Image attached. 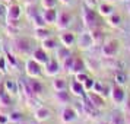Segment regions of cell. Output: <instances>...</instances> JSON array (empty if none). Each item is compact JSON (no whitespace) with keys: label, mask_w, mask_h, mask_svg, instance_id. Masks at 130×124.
<instances>
[{"label":"cell","mask_w":130,"mask_h":124,"mask_svg":"<svg viewBox=\"0 0 130 124\" xmlns=\"http://www.w3.org/2000/svg\"><path fill=\"white\" fill-rule=\"evenodd\" d=\"M72 21H73V16L69 10H60L59 15H57V21H56L57 29L66 31L72 25Z\"/></svg>","instance_id":"obj_3"},{"label":"cell","mask_w":130,"mask_h":124,"mask_svg":"<svg viewBox=\"0 0 130 124\" xmlns=\"http://www.w3.org/2000/svg\"><path fill=\"white\" fill-rule=\"evenodd\" d=\"M98 124H110V123H108V121H100Z\"/></svg>","instance_id":"obj_46"},{"label":"cell","mask_w":130,"mask_h":124,"mask_svg":"<svg viewBox=\"0 0 130 124\" xmlns=\"http://www.w3.org/2000/svg\"><path fill=\"white\" fill-rule=\"evenodd\" d=\"M76 44H77V48L82 50V51L92 48L95 45L94 38H92V34H91V32H82V34L76 38Z\"/></svg>","instance_id":"obj_5"},{"label":"cell","mask_w":130,"mask_h":124,"mask_svg":"<svg viewBox=\"0 0 130 124\" xmlns=\"http://www.w3.org/2000/svg\"><path fill=\"white\" fill-rule=\"evenodd\" d=\"M54 53H56V57L54 59L57 60V61H60V63H63L69 56H72L69 47H66V45H57V48L54 50Z\"/></svg>","instance_id":"obj_19"},{"label":"cell","mask_w":130,"mask_h":124,"mask_svg":"<svg viewBox=\"0 0 130 124\" xmlns=\"http://www.w3.org/2000/svg\"><path fill=\"white\" fill-rule=\"evenodd\" d=\"M86 69V63H85V60L82 57H77L75 56V61H73V69H72V73H80V72H85Z\"/></svg>","instance_id":"obj_24"},{"label":"cell","mask_w":130,"mask_h":124,"mask_svg":"<svg viewBox=\"0 0 130 124\" xmlns=\"http://www.w3.org/2000/svg\"><path fill=\"white\" fill-rule=\"evenodd\" d=\"M60 118H61V121H63L64 124H69V123L75 121V120L77 118V111L73 108V107L64 105V108L61 110V115H60Z\"/></svg>","instance_id":"obj_11"},{"label":"cell","mask_w":130,"mask_h":124,"mask_svg":"<svg viewBox=\"0 0 130 124\" xmlns=\"http://www.w3.org/2000/svg\"><path fill=\"white\" fill-rule=\"evenodd\" d=\"M31 124H42L41 121H37V123H31Z\"/></svg>","instance_id":"obj_47"},{"label":"cell","mask_w":130,"mask_h":124,"mask_svg":"<svg viewBox=\"0 0 130 124\" xmlns=\"http://www.w3.org/2000/svg\"><path fill=\"white\" fill-rule=\"evenodd\" d=\"M88 77L89 76L86 75V72H80V73H76V75H75V79H76L77 82H80V83H85Z\"/></svg>","instance_id":"obj_36"},{"label":"cell","mask_w":130,"mask_h":124,"mask_svg":"<svg viewBox=\"0 0 130 124\" xmlns=\"http://www.w3.org/2000/svg\"><path fill=\"white\" fill-rule=\"evenodd\" d=\"M91 34H92L95 45H102V44H104V41H105V34H104V31H101L100 28H95V29L91 31Z\"/></svg>","instance_id":"obj_25"},{"label":"cell","mask_w":130,"mask_h":124,"mask_svg":"<svg viewBox=\"0 0 130 124\" xmlns=\"http://www.w3.org/2000/svg\"><path fill=\"white\" fill-rule=\"evenodd\" d=\"M0 105L2 107H10L12 105V96L7 95V94L2 95V96H0Z\"/></svg>","instance_id":"obj_33"},{"label":"cell","mask_w":130,"mask_h":124,"mask_svg":"<svg viewBox=\"0 0 130 124\" xmlns=\"http://www.w3.org/2000/svg\"><path fill=\"white\" fill-rule=\"evenodd\" d=\"M5 13V7H3V5L0 3V15H3Z\"/></svg>","instance_id":"obj_43"},{"label":"cell","mask_w":130,"mask_h":124,"mask_svg":"<svg viewBox=\"0 0 130 124\" xmlns=\"http://www.w3.org/2000/svg\"><path fill=\"white\" fill-rule=\"evenodd\" d=\"M41 15L44 18V21H45V24H56L59 12H57L56 7H51V9H44L41 12Z\"/></svg>","instance_id":"obj_20"},{"label":"cell","mask_w":130,"mask_h":124,"mask_svg":"<svg viewBox=\"0 0 130 124\" xmlns=\"http://www.w3.org/2000/svg\"><path fill=\"white\" fill-rule=\"evenodd\" d=\"M54 99L60 105H67V104H70V92H67V89L66 91H56Z\"/></svg>","instance_id":"obj_21"},{"label":"cell","mask_w":130,"mask_h":124,"mask_svg":"<svg viewBox=\"0 0 130 124\" xmlns=\"http://www.w3.org/2000/svg\"><path fill=\"white\" fill-rule=\"evenodd\" d=\"M96 9H98V15L100 16H104V18H108L110 15H112V13L116 12V7L112 6V3H108V2L100 3L96 6Z\"/></svg>","instance_id":"obj_16"},{"label":"cell","mask_w":130,"mask_h":124,"mask_svg":"<svg viewBox=\"0 0 130 124\" xmlns=\"http://www.w3.org/2000/svg\"><path fill=\"white\" fill-rule=\"evenodd\" d=\"M0 42H2V38H0Z\"/></svg>","instance_id":"obj_50"},{"label":"cell","mask_w":130,"mask_h":124,"mask_svg":"<svg viewBox=\"0 0 130 124\" xmlns=\"http://www.w3.org/2000/svg\"><path fill=\"white\" fill-rule=\"evenodd\" d=\"M110 96H111V99H112L114 104H123L127 95H126V92H124L123 86L114 85V86H111V89H110Z\"/></svg>","instance_id":"obj_7"},{"label":"cell","mask_w":130,"mask_h":124,"mask_svg":"<svg viewBox=\"0 0 130 124\" xmlns=\"http://www.w3.org/2000/svg\"><path fill=\"white\" fill-rule=\"evenodd\" d=\"M31 56H32V59L35 60V61H38L40 64L45 66L48 61H50V56H48V53L44 50V48H41V47L35 48V50L32 51V54H31Z\"/></svg>","instance_id":"obj_14"},{"label":"cell","mask_w":130,"mask_h":124,"mask_svg":"<svg viewBox=\"0 0 130 124\" xmlns=\"http://www.w3.org/2000/svg\"><path fill=\"white\" fill-rule=\"evenodd\" d=\"M3 86H5L6 94L10 95V96H15L19 91L18 80H15V79H7V80H5V82H3Z\"/></svg>","instance_id":"obj_18"},{"label":"cell","mask_w":130,"mask_h":124,"mask_svg":"<svg viewBox=\"0 0 130 124\" xmlns=\"http://www.w3.org/2000/svg\"><path fill=\"white\" fill-rule=\"evenodd\" d=\"M57 2L59 0H41V5L44 9H51V7L57 6Z\"/></svg>","instance_id":"obj_34"},{"label":"cell","mask_w":130,"mask_h":124,"mask_svg":"<svg viewBox=\"0 0 130 124\" xmlns=\"http://www.w3.org/2000/svg\"><path fill=\"white\" fill-rule=\"evenodd\" d=\"M5 59H6L7 64H10V66H15V64H16V59H15V56H12V54H7Z\"/></svg>","instance_id":"obj_39"},{"label":"cell","mask_w":130,"mask_h":124,"mask_svg":"<svg viewBox=\"0 0 130 124\" xmlns=\"http://www.w3.org/2000/svg\"><path fill=\"white\" fill-rule=\"evenodd\" d=\"M94 85H95V79H92V77H88V79H86V82L83 83L85 91H86V92H88V91H92V89H94Z\"/></svg>","instance_id":"obj_35"},{"label":"cell","mask_w":130,"mask_h":124,"mask_svg":"<svg viewBox=\"0 0 130 124\" xmlns=\"http://www.w3.org/2000/svg\"><path fill=\"white\" fill-rule=\"evenodd\" d=\"M26 83H28V86H29L31 92L34 94V96L41 95L42 92H44V85H42V82L38 80V77H28V79H26Z\"/></svg>","instance_id":"obj_13"},{"label":"cell","mask_w":130,"mask_h":124,"mask_svg":"<svg viewBox=\"0 0 130 124\" xmlns=\"http://www.w3.org/2000/svg\"><path fill=\"white\" fill-rule=\"evenodd\" d=\"M98 12H95L94 7H88L83 5L82 7V22L83 25L89 28V29H95L98 28Z\"/></svg>","instance_id":"obj_1"},{"label":"cell","mask_w":130,"mask_h":124,"mask_svg":"<svg viewBox=\"0 0 130 124\" xmlns=\"http://www.w3.org/2000/svg\"><path fill=\"white\" fill-rule=\"evenodd\" d=\"M120 51V42L114 38L105 40L101 45V56L102 57H116Z\"/></svg>","instance_id":"obj_2"},{"label":"cell","mask_w":130,"mask_h":124,"mask_svg":"<svg viewBox=\"0 0 130 124\" xmlns=\"http://www.w3.org/2000/svg\"><path fill=\"white\" fill-rule=\"evenodd\" d=\"M22 124H28V123H22Z\"/></svg>","instance_id":"obj_49"},{"label":"cell","mask_w":130,"mask_h":124,"mask_svg":"<svg viewBox=\"0 0 130 124\" xmlns=\"http://www.w3.org/2000/svg\"><path fill=\"white\" fill-rule=\"evenodd\" d=\"M22 15V9L19 5H10L6 10V21H19Z\"/></svg>","instance_id":"obj_15"},{"label":"cell","mask_w":130,"mask_h":124,"mask_svg":"<svg viewBox=\"0 0 130 124\" xmlns=\"http://www.w3.org/2000/svg\"><path fill=\"white\" fill-rule=\"evenodd\" d=\"M41 48H44L45 51L56 50V48H57V41H56V38L48 37V38H45V40H42L41 41Z\"/></svg>","instance_id":"obj_27"},{"label":"cell","mask_w":130,"mask_h":124,"mask_svg":"<svg viewBox=\"0 0 130 124\" xmlns=\"http://www.w3.org/2000/svg\"><path fill=\"white\" fill-rule=\"evenodd\" d=\"M7 115H9V123H22L24 121V114L21 111H10Z\"/></svg>","instance_id":"obj_30"},{"label":"cell","mask_w":130,"mask_h":124,"mask_svg":"<svg viewBox=\"0 0 130 124\" xmlns=\"http://www.w3.org/2000/svg\"><path fill=\"white\" fill-rule=\"evenodd\" d=\"M6 69H7V61H6V59L0 56V73H6Z\"/></svg>","instance_id":"obj_38"},{"label":"cell","mask_w":130,"mask_h":124,"mask_svg":"<svg viewBox=\"0 0 130 124\" xmlns=\"http://www.w3.org/2000/svg\"><path fill=\"white\" fill-rule=\"evenodd\" d=\"M34 118H35V121H41V123H44V121H47V120H50L51 118V111L48 110L47 107H37L35 110H34Z\"/></svg>","instance_id":"obj_12"},{"label":"cell","mask_w":130,"mask_h":124,"mask_svg":"<svg viewBox=\"0 0 130 124\" xmlns=\"http://www.w3.org/2000/svg\"><path fill=\"white\" fill-rule=\"evenodd\" d=\"M35 38H38L40 41H42V40H45V38H48L50 37V31L45 28V26H41V28H35Z\"/></svg>","instance_id":"obj_31"},{"label":"cell","mask_w":130,"mask_h":124,"mask_svg":"<svg viewBox=\"0 0 130 124\" xmlns=\"http://www.w3.org/2000/svg\"><path fill=\"white\" fill-rule=\"evenodd\" d=\"M126 9H127V12H129V15H130V0L126 2Z\"/></svg>","instance_id":"obj_41"},{"label":"cell","mask_w":130,"mask_h":124,"mask_svg":"<svg viewBox=\"0 0 130 124\" xmlns=\"http://www.w3.org/2000/svg\"><path fill=\"white\" fill-rule=\"evenodd\" d=\"M13 44H15L16 51L21 54H28L29 51H32V42L28 38H18V40H15Z\"/></svg>","instance_id":"obj_10"},{"label":"cell","mask_w":130,"mask_h":124,"mask_svg":"<svg viewBox=\"0 0 130 124\" xmlns=\"http://www.w3.org/2000/svg\"><path fill=\"white\" fill-rule=\"evenodd\" d=\"M121 15L117 12H114L112 15H110L108 18H107V24L110 25V26H112V28H118L120 25H121Z\"/></svg>","instance_id":"obj_26"},{"label":"cell","mask_w":130,"mask_h":124,"mask_svg":"<svg viewBox=\"0 0 130 124\" xmlns=\"http://www.w3.org/2000/svg\"><path fill=\"white\" fill-rule=\"evenodd\" d=\"M63 67H61V63L57 61L56 59H50L47 64H45V69H44V73H45V76H50V77H54L57 76L60 73Z\"/></svg>","instance_id":"obj_8"},{"label":"cell","mask_w":130,"mask_h":124,"mask_svg":"<svg viewBox=\"0 0 130 124\" xmlns=\"http://www.w3.org/2000/svg\"><path fill=\"white\" fill-rule=\"evenodd\" d=\"M127 79H129V77H127V75H126L123 70H117L114 73V82H116V85L123 86V85L127 83Z\"/></svg>","instance_id":"obj_29"},{"label":"cell","mask_w":130,"mask_h":124,"mask_svg":"<svg viewBox=\"0 0 130 124\" xmlns=\"http://www.w3.org/2000/svg\"><path fill=\"white\" fill-rule=\"evenodd\" d=\"M59 2H60V3H63V5H69L72 0H59Z\"/></svg>","instance_id":"obj_42"},{"label":"cell","mask_w":130,"mask_h":124,"mask_svg":"<svg viewBox=\"0 0 130 124\" xmlns=\"http://www.w3.org/2000/svg\"><path fill=\"white\" fill-rule=\"evenodd\" d=\"M73 61H75V56L72 54V56H69V57H67L63 63H61V67H63L66 72L72 73V69H73Z\"/></svg>","instance_id":"obj_32"},{"label":"cell","mask_w":130,"mask_h":124,"mask_svg":"<svg viewBox=\"0 0 130 124\" xmlns=\"http://www.w3.org/2000/svg\"><path fill=\"white\" fill-rule=\"evenodd\" d=\"M51 86H53L54 92L56 91H66L67 89V80H66L64 77H59V76H54L53 82H51Z\"/></svg>","instance_id":"obj_23"},{"label":"cell","mask_w":130,"mask_h":124,"mask_svg":"<svg viewBox=\"0 0 130 124\" xmlns=\"http://www.w3.org/2000/svg\"><path fill=\"white\" fill-rule=\"evenodd\" d=\"M101 67L107 70H121L123 69V61H120L117 57H102L101 60Z\"/></svg>","instance_id":"obj_6"},{"label":"cell","mask_w":130,"mask_h":124,"mask_svg":"<svg viewBox=\"0 0 130 124\" xmlns=\"http://www.w3.org/2000/svg\"><path fill=\"white\" fill-rule=\"evenodd\" d=\"M25 73L28 75V77H40L42 75L41 64L34 59H28L25 61Z\"/></svg>","instance_id":"obj_4"},{"label":"cell","mask_w":130,"mask_h":124,"mask_svg":"<svg viewBox=\"0 0 130 124\" xmlns=\"http://www.w3.org/2000/svg\"><path fill=\"white\" fill-rule=\"evenodd\" d=\"M127 50H129V51H130V38H129V40H127Z\"/></svg>","instance_id":"obj_44"},{"label":"cell","mask_w":130,"mask_h":124,"mask_svg":"<svg viewBox=\"0 0 130 124\" xmlns=\"http://www.w3.org/2000/svg\"><path fill=\"white\" fill-rule=\"evenodd\" d=\"M3 2H10V0H3Z\"/></svg>","instance_id":"obj_48"},{"label":"cell","mask_w":130,"mask_h":124,"mask_svg":"<svg viewBox=\"0 0 130 124\" xmlns=\"http://www.w3.org/2000/svg\"><path fill=\"white\" fill-rule=\"evenodd\" d=\"M124 114L126 115H130V95L126 96V99H124Z\"/></svg>","instance_id":"obj_37"},{"label":"cell","mask_w":130,"mask_h":124,"mask_svg":"<svg viewBox=\"0 0 130 124\" xmlns=\"http://www.w3.org/2000/svg\"><path fill=\"white\" fill-rule=\"evenodd\" d=\"M104 2H108V3H114V2H117V0H104Z\"/></svg>","instance_id":"obj_45"},{"label":"cell","mask_w":130,"mask_h":124,"mask_svg":"<svg viewBox=\"0 0 130 124\" xmlns=\"http://www.w3.org/2000/svg\"><path fill=\"white\" fill-rule=\"evenodd\" d=\"M110 124H126V114L123 112H112L110 117Z\"/></svg>","instance_id":"obj_28"},{"label":"cell","mask_w":130,"mask_h":124,"mask_svg":"<svg viewBox=\"0 0 130 124\" xmlns=\"http://www.w3.org/2000/svg\"><path fill=\"white\" fill-rule=\"evenodd\" d=\"M59 41L61 42V45H66V47H72L75 42H76V35L70 32V31H64L61 32L59 37Z\"/></svg>","instance_id":"obj_17"},{"label":"cell","mask_w":130,"mask_h":124,"mask_svg":"<svg viewBox=\"0 0 130 124\" xmlns=\"http://www.w3.org/2000/svg\"><path fill=\"white\" fill-rule=\"evenodd\" d=\"M86 98L91 101V104L95 107V108H98V110H102L104 107H105V99H104V96L100 94H96L95 91H88L86 92Z\"/></svg>","instance_id":"obj_9"},{"label":"cell","mask_w":130,"mask_h":124,"mask_svg":"<svg viewBox=\"0 0 130 124\" xmlns=\"http://www.w3.org/2000/svg\"><path fill=\"white\" fill-rule=\"evenodd\" d=\"M9 123V115L7 114H0V124H7Z\"/></svg>","instance_id":"obj_40"},{"label":"cell","mask_w":130,"mask_h":124,"mask_svg":"<svg viewBox=\"0 0 130 124\" xmlns=\"http://www.w3.org/2000/svg\"><path fill=\"white\" fill-rule=\"evenodd\" d=\"M69 89H70V92L73 95H76V96H85V86H83V83L77 82L76 79L75 80H72L70 85H69Z\"/></svg>","instance_id":"obj_22"}]
</instances>
